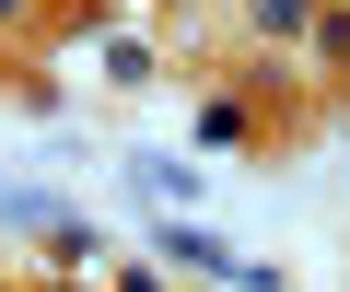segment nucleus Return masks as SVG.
<instances>
[{
    "label": "nucleus",
    "instance_id": "obj_2",
    "mask_svg": "<svg viewBox=\"0 0 350 292\" xmlns=\"http://www.w3.org/2000/svg\"><path fill=\"white\" fill-rule=\"evenodd\" d=\"M315 47H327V59H350V12H315Z\"/></svg>",
    "mask_w": 350,
    "mask_h": 292
},
{
    "label": "nucleus",
    "instance_id": "obj_1",
    "mask_svg": "<svg viewBox=\"0 0 350 292\" xmlns=\"http://www.w3.org/2000/svg\"><path fill=\"white\" fill-rule=\"evenodd\" d=\"M245 24H257V36H304V24H315V0H245Z\"/></svg>",
    "mask_w": 350,
    "mask_h": 292
},
{
    "label": "nucleus",
    "instance_id": "obj_3",
    "mask_svg": "<svg viewBox=\"0 0 350 292\" xmlns=\"http://www.w3.org/2000/svg\"><path fill=\"white\" fill-rule=\"evenodd\" d=\"M0 24H24V0H0Z\"/></svg>",
    "mask_w": 350,
    "mask_h": 292
}]
</instances>
